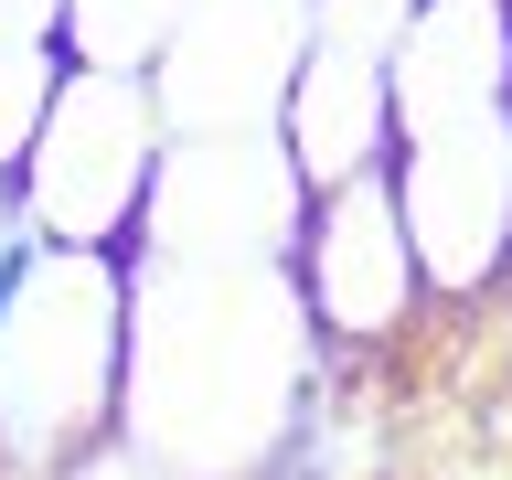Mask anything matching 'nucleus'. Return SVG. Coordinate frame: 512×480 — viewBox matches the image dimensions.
Here are the masks:
<instances>
[{"label": "nucleus", "instance_id": "nucleus-1", "mask_svg": "<svg viewBox=\"0 0 512 480\" xmlns=\"http://www.w3.org/2000/svg\"><path fill=\"white\" fill-rule=\"evenodd\" d=\"M320 363L288 267H128L118 438L171 480H267Z\"/></svg>", "mask_w": 512, "mask_h": 480}, {"label": "nucleus", "instance_id": "nucleus-2", "mask_svg": "<svg viewBox=\"0 0 512 480\" xmlns=\"http://www.w3.org/2000/svg\"><path fill=\"white\" fill-rule=\"evenodd\" d=\"M128 267L22 246L0 267V470L54 480L75 448L118 438Z\"/></svg>", "mask_w": 512, "mask_h": 480}, {"label": "nucleus", "instance_id": "nucleus-3", "mask_svg": "<svg viewBox=\"0 0 512 480\" xmlns=\"http://www.w3.org/2000/svg\"><path fill=\"white\" fill-rule=\"evenodd\" d=\"M171 150V128L150 107V75H107V64H64L54 107L32 128V150L11 160V203H22V235L54 256H118L139 235V203H150V171Z\"/></svg>", "mask_w": 512, "mask_h": 480}, {"label": "nucleus", "instance_id": "nucleus-4", "mask_svg": "<svg viewBox=\"0 0 512 480\" xmlns=\"http://www.w3.org/2000/svg\"><path fill=\"white\" fill-rule=\"evenodd\" d=\"M310 182L278 128L246 139H171L128 235V267H288Z\"/></svg>", "mask_w": 512, "mask_h": 480}, {"label": "nucleus", "instance_id": "nucleus-5", "mask_svg": "<svg viewBox=\"0 0 512 480\" xmlns=\"http://www.w3.org/2000/svg\"><path fill=\"white\" fill-rule=\"evenodd\" d=\"M384 182H395L427 299H470V288L512 278V96L438 118V128H406Z\"/></svg>", "mask_w": 512, "mask_h": 480}, {"label": "nucleus", "instance_id": "nucleus-6", "mask_svg": "<svg viewBox=\"0 0 512 480\" xmlns=\"http://www.w3.org/2000/svg\"><path fill=\"white\" fill-rule=\"evenodd\" d=\"M288 288H299V320H310L320 352H384L427 310V278H416V246H406V214H395L384 171L310 192L299 246H288Z\"/></svg>", "mask_w": 512, "mask_h": 480}, {"label": "nucleus", "instance_id": "nucleus-7", "mask_svg": "<svg viewBox=\"0 0 512 480\" xmlns=\"http://www.w3.org/2000/svg\"><path fill=\"white\" fill-rule=\"evenodd\" d=\"M416 0H310L299 32V75H288L278 139L299 160V182H352L395 160V43H406Z\"/></svg>", "mask_w": 512, "mask_h": 480}, {"label": "nucleus", "instance_id": "nucleus-8", "mask_svg": "<svg viewBox=\"0 0 512 480\" xmlns=\"http://www.w3.org/2000/svg\"><path fill=\"white\" fill-rule=\"evenodd\" d=\"M310 0H182L171 43L150 54V107L171 139H246L278 128L299 75Z\"/></svg>", "mask_w": 512, "mask_h": 480}, {"label": "nucleus", "instance_id": "nucleus-9", "mask_svg": "<svg viewBox=\"0 0 512 480\" xmlns=\"http://www.w3.org/2000/svg\"><path fill=\"white\" fill-rule=\"evenodd\" d=\"M182 0H64V64H107V75H150L171 43Z\"/></svg>", "mask_w": 512, "mask_h": 480}, {"label": "nucleus", "instance_id": "nucleus-10", "mask_svg": "<svg viewBox=\"0 0 512 480\" xmlns=\"http://www.w3.org/2000/svg\"><path fill=\"white\" fill-rule=\"evenodd\" d=\"M54 86H64V43H0V171L32 150Z\"/></svg>", "mask_w": 512, "mask_h": 480}, {"label": "nucleus", "instance_id": "nucleus-11", "mask_svg": "<svg viewBox=\"0 0 512 480\" xmlns=\"http://www.w3.org/2000/svg\"><path fill=\"white\" fill-rule=\"evenodd\" d=\"M54 480H171V470H160V459H139L128 438H96V448H75Z\"/></svg>", "mask_w": 512, "mask_h": 480}, {"label": "nucleus", "instance_id": "nucleus-12", "mask_svg": "<svg viewBox=\"0 0 512 480\" xmlns=\"http://www.w3.org/2000/svg\"><path fill=\"white\" fill-rule=\"evenodd\" d=\"M0 43H64V0H0Z\"/></svg>", "mask_w": 512, "mask_h": 480}, {"label": "nucleus", "instance_id": "nucleus-13", "mask_svg": "<svg viewBox=\"0 0 512 480\" xmlns=\"http://www.w3.org/2000/svg\"><path fill=\"white\" fill-rule=\"evenodd\" d=\"M22 246H32V235H22V203H11V171H0V267H11Z\"/></svg>", "mask_w": 512, "mask_h": 480}]
</instances>
